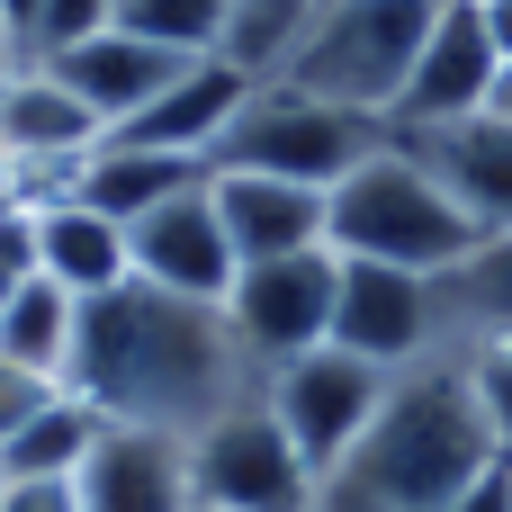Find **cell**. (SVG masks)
<instances>
[{
	"mask_svg": "<svg viewBox=\"0 0 512 512\" xmlns=\"http://www.w3.org/2000/svg\"><path fill=\"white\" fill-rule=\"evenodd\" d=\"M63 387L99 423H144V432L198 441L207 423H225L234 405H252L270 378L234 342L225 306H198V297L126 279L108 297H81V333H72Z\"/></svg>",
	"mask_w": 512,
	"mask_h": 512,
	"instance_id": "6da1fadb",
	"label": "cell"
},
{
	"mask_svg": "<svg viewBox=\"0 0 512 512\" xmlns=\"http://www.w3.org/2000/svg\"><path fill=\"white\" fill-rule=\"evenodd\" d=\"M486 468H504V450L486 432L468 360H423V369H396L378 423L315 486V512H450Z\"/></svg>",
	"mask_w": 512,
	"mask_h": 512,
	"instance_id": "7a4b0ae2",
	"label": "cell"
},
{
	"mask_svg": "<svg viewBox=\"0 0 512 512\" xmlns=\"http://www.w3.org/2000/svg\"><path fill=\"white\" fill-rule=\"evenodd\" d=\"M324 243H333L342 261H387V270L441 279V270H459L486 234H477V225L441 198V180L387 135L351 180L324 189Z\"/></svg>",
	"mask_w": 512,
	"mask_h": 512,
	"instance_id": "3957f363",
	"label": "cell"
},
{
	"mask_svg": "<svg viewBox=\"0 0 512 512\" xmlns=\"http://www.w3.org/2000/svg\"><path fill=\"white\" fill-rule=\"evenodd\" d=\"M432 18H441V0H324L315 27H306V45H297V63L279 81L387 126L396 99H405V81H414V54H423Z\"/></svg>",
	"mask_w": 512,
	"mask_h": 512,
	"instance_id": "277c9868",
	"label": "cell"
},
{
	"mask_svg": "<svg viewBox=\"0 0 512 512\" xmlns=\"http://www.w3.org/2000/svg\"><path fill=\"white\" fill-rule=\"evenodd\" d=\"M378 144H387V126H378V117L333 108V99L288 90V81H252V99H243V108H234V126L216 135L207 171H261V180L333 189V180H351Z\"/></svg>",
	"mask_w": 512,
	"mask_h": 512,
	"instance_id": "5b68a950",
	"label": "cell"
},
{
	"mask_svg": "<svg viewBox=\"0 0 512 512\" xmlns=\"http://www.w3.org/2000/svg\"><path fill=\"white\" fill-rule=\"evenodd\" d=\"M387 369H369V360H351L342 342H324V351H306V360H288V369H270V387H261V405L279 414V432L297 441V459L315 468V486L351 459V441L378 423V405H387Z\"/></svg>",
	"mask_w": 512,
	"mask_h": 512,
	"instance_id": "8992f818",
	"label": "cell"
},
{
	"mask_svg": "<svg viewBox=\"0 0 512 512\" xmlns=\"http://www.w3.org/2000/svg\"><path fill=\"white\" fill-rule=\"evenodd\" d=\"M189 486L207 512H315V468L297 459V441L261 396L189 441Z\"/></svg>",
	"mask_w": 512,
	"mask_h": 512,
	"instance_id": "52a82bcc",
	"label": "cell"
},
{
	"mask_svg": "<svg viewBox=\"0 0 512 512\" xmlns=\"http://www.w3.org/2000/svg\"><path fill=\"white\" fill-rule=\"evenodd\" d=\"M333 297H342V252H288V261L234 270L225 324L252 351V369L270 378V369H288V360L333 342Z\"/></svg>",
	"mask_w": 512,
	"mask_h": 512,
	"instance_id": "ba28073f",
	"label": "cell"
},
{
	"mask_svg": "<svg viewBox=\"0 0 512 512\" xmlns=\"http://www.w3.org/2000/svg\"><path fill=\"white\" fill-rule=\"evenodd\" d=\"M333 342L369 369H423L441 360V315H432V279L423 270H387V261H342V297H333Z\"/></svg>",
	"mask_w": 512,
	"mask_h": 512,
	"instance_id": "9c48e42d",
	"label": "cell"
},
{
	"mask_svg": "<svg viewBox=\"0 0 512 512\" xmlns=\"http://www.w3.org/2000/svg\"><path fill=\"white\" fill-rule=\"evenodd\" d=\"M216 180V171H207ZM180 189L171 207H153V216H135L126 225V261H135V279L144 288H171V297H198V306H225L234 297V243H225V216H216V189Z\"/></svg>",
	"mask_w": 512,
	"mask_h": 512,
	"instance_id": "30bf717a",
	"label": "cell"
},
{
	"mask_svg": "<svg viewBox=\"0 0 512 512\" xmlns=\"http://www.w3.org/2000/svg\"><path fill=\"white\" fill-rule=\"evenodd\" d=\"M99 144H108V126H99L54 72L0 63V153H9L18 171H45V198H63L72 171H81ZM45 198H36V207H45Z\"/></svg>",
	"mask_w": 512,
	"mask_h": 512,
	"instance_id": "8fae6325",
	"label": "cell"
},
{
	"mask_svg": "<svg viewBox=\"0 0 512 512\" xmlns=\"http://www.w3.org/2000/svg\"><path fill=\"white\" fill-rule=\"evenodd\" d=\"M387 135L441 180V198H450L477 234H512V126L495 108L450 117V126H387Z\"/></svg>",
	"mask_w": 512,
	"mask_h": 512,
	"instance_id": "7c38bea8",
	"label": "cell"
},
{
	"mask_svg": "<svg viewBox=\"0 0 512 512\" xmlns=\"http://www.w3.org/2000/svg\"><path fill=\"white\" fill-rule=\"evenodd\" d=\"M495 72H504V54H495V36H486V9H477V0H441V18H432V36H423V54H414V81H405V99H396L387 126H450V117H477V108L495 99Z\"/></svg>",
	"mask_w": 512,
	"mask_h": 512,
	"instance_id": "4fadbf2b",
	"label": "cell"
},
{
	"mask_svg": "<svg viewBox=\"0 0 512 512\" xmlns=\"http://www.w3.org/2000/svg\"><path fill=\"white\" fill-rule=\"evenodd\" d=\"M72 486H81V512H198L189 441L144 432V423H99Z\"/></svg>",
	"mask_w": 512,
	"mask_h": 512,
	"instance_id": "5bb4252c",
	"label": "cell"
},
{
	"mask_svg": "<svg viewBox=\"0 0 512 512\" xmlns=\"http://www.w3.org/2000/svg\"><path fill=\"white\" fill-rule=\"evenodd\" d=\"M189 63H207V54H171V45H144V36H126V27H99L90 45H72V54H54V63H36V72H54L108 135L126 126V117H144Z\"/></svg>",
	"mask_w": 512,
	"mask_h": 512,
	"instance_id": "9a60e30c",
	"label": "cell"
},
{
	"mask_svg": "<svg viewBox=\"0 0 512 512\" xmlns=\"http://www.w3.org/2000/svg\"><path fill=\"white\" fill-rule=\"evenodd\" d=\"M216 216H225V243L234 261H288V252H333L324 243V189H297V180H261V171H216Z\"/></svg>",
	"mask_w": 512,
	"mask_h": 512,
	"instance_id": "2e32d148",
	"label": "cell"
},
{
	"mask_svg": "<svg viewBox=\"0 0 512 512\" xmlns=\"http://www.w3.org/2000/svg\"><path fill=\"white\" fill-rule=\"evenodd\" d=\"M243 99H252V81H243L234 63H216V54H207V63H189V72H180L144 117H126L108 144H135V153H189V162H207Z\"/></svg>",
	"mask_w": 512,
	"mask_h": 512,
	"instance_id": "e0dca14e",
	"label": "cell"
},
{
	"mask_svg": "<svg viewBox=\"0 0 512 512\" xmlns=\"http://www.w3.org/2000/svg\"><path fill=\"white\" fill-rule=\"evenodd\" d=\"M432 315H441V360L512 342V234H486L459 270L432 279Z\"/></svg>",
	"mask_w": 512,
	"mask_h": 512,
	"instance_id": "ac0fdd59",
	"label": "cell"
},
{
	"mask_svg": "<svg viewBox=\"0 0 512 512\" xmlns=\"http://www.w3.org/2000/svg\"><path fill=\"white\" fill-rule=\"evenodd\" d=\"M27 216H36V270H45L54 288H72V297H108V288L135 279V261H126V225H108L99 207H81V198H45V207H27Z\"/></svg>",
	"mask_w": 512,
	"mask_h": 512,
	"instance_id": "d6986e66",
	"label": "cell"
},
{
	"mask_svg": "<svg viewBox=\"0 0 512 512\" xmlns=\"http://www.w3.org/2000/svg\"><path fill=\"white\" fill-rule=\"evenodd\" d=\"M198 180H207V162H189V153H135V144H99V153L72 171V189H63V198L99 207L108 225H135V216L171 207L180 189H198Z\"/></svg>",
	"mask_w": 512,
	"mask_h": 512,
	"instance_id": "ffe728a7",
	"label": "cell"
},
{
	"mask_svg": "<svg viewBox=\"0 0 512 512\" xmlns=\"http://www.w3.org/2000/svg\"><path fill=\"white\" fill-rule=\"evenodd\" d=\"M72 333H81V297L72 288H54L45 270L27 288H9V306H0V360L36 369V378H63L72 369Z\"/></svg>",
	"mask_w": 512,
	"mask_h": 512,
	"instance_id": "44dd1931",
	"label": "cell"
},
{
	"mask_svg": "<svg viewBox=\"0 0 512 512\" xmlns=\"http://www.w3.org/2000/svg\"><path fill=\"white\" fill-rule=\"evenodd\" d=\"M324 0H234L225 9V36H216V63H234L243 81H279L306 45Z\"/></svg>",
	"mask_w": 512,
	"mask_h": 512,
	"instance_id": "7402d4cb",
	"label": "cell"
},
{
	"mask_svg": "<svg viewBox=\"0 0 512 512\" xmlns=\"http://www.w3.org/2000/svg\"><path fill=\"white\" fill-rule=\"evenodd\" d=\"M90 441H99V414L63 387L18 441H0V477H81V459H90Z\"/></svg>",
	"mask_w": 512,
	"mask_h": 512,
	"instance_id": "603a6c76",
	"label": "cell"
},
{
	"mask_svg": "<svg viewBox=\"0 0 512 512\" xmlns=\"http://www.w3.org/2000/svg\"><path fill=\"white\" fill-rule=\"evenodd\" d=\"M225 9H234V0H117L108 27H126V36H144V45H171V54H216Z\"/></svg>",
	"mask_w": 512,
	"mask_h": 512,
	"instance_id": "cb8c5ba5",
	"label": "cell"
},
{
	"mask_svg": "<svg viewBox=\"0 0 512 512\" xmlns=\"http://www.w3.org/2000/svg\"><path fill=\"white\" fill-rule=\"evenodd\" d=\"M108 18H117V0H36V18H27V36H18V63H54V54L90 45Z\"/></svg>",
	"mask_w": 512,
	"mask_h": 512,
	"instance_id": "d4e9b609",
	"label": "cell"
},
{
	"mask_svg": "<svg viewBox=\"0 0 512 512\" xmlns=\"http://www.w3.org/2000/svg\"><path fill=\"white\" fill-rule=\"evenodd\" d=\"M468 387H477V405H486L495 450L512 459V342H495V351H468Z\"/></svg>",
	"mask_w": 512,
	"mask_h": 512,
	"instance_id": "484cf974",
	"label": "cell"
},
{
	"mask_svg": "<svg viewBox=\"0 0 512 512\" xmlns=\"http://www.w3.org/2000/svg\"><path fill=\"white\" fill-rule=\"evenodd\" d=\"M63 396V378H36V369H18V360H0V441H18L45 405Z\"/></svg>",
	"mask_w": 512,
	"mask_h": 512,
	"instance_id": "4316f807",
	"label": "cell"
},
{
	"mask_svg": "<svg viewBox=\"0 0 512 512\" xmlns=\"http://www.w3.org/2000/svg\"><path fill=\"white\" fill-rule=\"evenodd\" d=\"M0 512H81L72 477H0Z\"/></svg>",
	"mask_w": 512,
	"mask_h": 512,
	"instance_id": "83f0119b",
	"label": "cell"
},
{
	"mask_svg": "<svg viewBox=\"0 0 512 512\" xmlns=\"http://www.w3.org/2000/svg\"><path fill=\"white\" fill-rule=\"evenodd\" d=\"M450 512H512V459H504V468H486V477H477Z\"/></svg>",
	"mask_w": 512,
	"mask_h": 512,
	"instance_id": "f1b7e54d",
	"label": "cell"
},
{
	"mask_svg": "<svg viewBox=\"0 0 512 512\" xmlns=\"http://www.w3.org/2000/svg\"><path fill=\"white\" fill-rule=\"evenodd\" d=\"M36 0H0V63H18V36H27Z\"/></svg>",
	"mask_w": 512,
	"mask_h": 512,
	"instance_id": "f546056e",
	"label": "cell"
},
{
	"mask_svg": "<svg viewBox=\"0 0 512 512\" xmlns=\"http://www.w3.org/2000/svg\"><path fill=\"white\" fill-rule=\"evenodd\" d=\"M477 9H486V36H495V54L512 63V0H477Z\"/></svg>",
	"mask_w": 512,
	"mask_h": 512,
	"instance_id": "4dcf8cb0",
	"label": "cell"
},
{
	"mask_svg": "<svg viewBox=\"0 0 512 512\" xmlns=\"http://www.w3.org/2000/svg\"><path fill=\"white\" fill-rule=\"evenodd\" d=\"M486 108H495V117H504V126H512V63H504V72H495V99H486Z\"/></svg>",
	"mask_w": 512,
	"mask_h": 512,
	"instance_id": "1f68e13d",
	"label": "cell"
},
{
	"mask_svg": "<svg viewBox=\"0 0 512 512\" xmlns=\"http://www.w3.org/2000/svg\"><path fill=\"white\" fill-rule=\"evenodd\" d=\"M198 512H207V504H198Z\"/></svg>",
	"mask_w": 512,
	"mask_h": 512,
	"instance_id": "d6a6232c",
	"label": "cell"
}]
</instances>
